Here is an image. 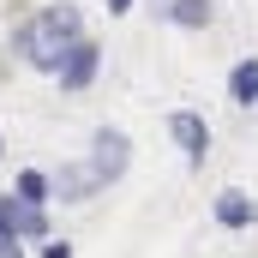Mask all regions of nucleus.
Wrapping results in <instances>:
<instances>
[{
    "label": "nucleus",
    "mask_w": 258,
    "mask_h": 258,
    "mask_svg": "<svg viewBox=\"0 0 258 258\" xmlns=\"http://www.w3.org/2000/svg\"><path fill=\"white\" fill-rule=\"evenodd\" d=\"M96 192H102V186L90 180L84 162H66V168L48 174V198H60V204H84V198H96Z\"/></svg>",
    "instance_id": "obj_7"
},
{
    "label": "nucleus",
    "mask_w": 258,
    "mask_h": 258,
    "mask_svg": "<svg viewBox=\"0 0 258 258\" xmlns=\"http://www.w3.org/2000/svg\"><path fill=\"white\" fill-rule=\"evenodd\" d=\"M12 198H24V204L48 210V204H54V198H48V168H18V180H12Z\"/></svg>",
    "instance_id": "obj_8"
},
{
    "label": "nucleus",
    "mask_w": 258,
    "mask_h": 258,
    "mask_svg": "<svg viewBox=\"0 0 258 258\" xmlns=\"http://www.w3.org/2000/svg\"><path fill=\"white\" fill-rule=\"evenodd\" d=\"M168 18H174L180 30H204V24H210V0H174Z\"/></svg>",
    "instance_id": "obj_10"
},
{
    "label": "nucleus",
    "mask_w": 258,
    "mask_h": 258,
    "mask_svg": "<svg viewBox=\"0 0 258 258\" xmlns=\"http://www.w3.org/2000/svg\"><path fill=\"white\" fill-rule=\"evenodd\" d=\"M0 258H30V252H24L18 240H0Z\"/></svg>",
    "instance_id": "obj_12"
},
{
    "label": "nucleus",
    "mask_w": 258,
    "mask_h": 258,
    "mask_svg": "<svg viewBox=\"0 0 258 258\" xmlns=\"http://www.w3.org/2000/svg\"><path fill=\"white\" fill-rule=\"evenodd\" d=\"M210 216H216V228L240 234V228H252V222H258V204H252V192H240V186H222L216 204H210Z\"/></svg>",
    "instance_id": "obj_6"
},
{
    "label": "nucleus",
    "mask_w": 258,
    "mask_h": 258,
    "mask_svg": "<svg viewBox=\"0 0 258 258\" xmlns=\"http://www.w3.org/2000/svg\"><path fill=\"white\" fill-rule=\"evenodd\" d=\"M96 72H102V48H96L90 36H78V42L60 54V66H54L60 90H90V84H96Z\"/></svg>",
    "instance_id": "obj_4"
},
{
    "label": "nucleus",
    "mask_w": 258,
    "mask_h": 258,
    "mask_svg": "<svg viewBox=\"0 0 258 258\" xmlns=\"http://www.w3.org/2000/svg\"><path fill=\"white\" fill-rule=\"evenodd\" d=\"M126 162H132V138L120 126H96V132H90V156H84V168H90L96 186H114V180L126 174Z\"/></svg>",
    "instance_id": "obj_2"
},
{
    "label": "nucleus",
    "mask_w": 258,
    "mask_h": 258,
    "mask_svg": "<svg viewBox=\"0 0 258 258\" xmlns=\"http://www.w3.org/2000/svg\"><path fill=\"white\" fill-rule=\"evenodd\" d=\"M168 138L180 144V156H186L192 168H204V156H210V120H204V114L174 108V114H168Z\"/></svg>",
    "instance_id": "obj_5"
},
{
    "label": "nucleus",
    "mask_w": 258,
    "mask_h": 258,
    "mask_svg": "<svg viewBox=\"0 0 258 258\" xmlns=\"http://www.w3.org/2000/svg\"><path fill=\"white\" fill-rule=\"evenodd\" d=\"M78 36H84V18H78V6H66V0H60V6H42L36 18H24L12 48L24 54V66L54 72V66H60V54L78 42Z\"/></svg>",
    "instance_id": "obj_1"
},
{
    "label": "nucleus",
    "mask_w": 258,
    "mask_h": 258,
    "mask_svg": "<svg viewBox=\"0 0 258 258\" xmlns=\"http://www.w3.org/2000/svg\"><path fill=\"white\" fill-rule=\"evenodd\" d=\"M42 258H72V240H54V234H48V240H42Z\"/></svg>",
    "instance_id": "obj_11"
},
{
    "label": "nucleus",
    "mask_w": 258,
    "mask_h": 258,
    "mask_svg": "<svg viewBox=\"0 0 258 258\" xmlns=\"http://www.w3.org/2000/svg\"><path fill=\"white\" fill-rule=\"evenodd\" d=\"M108 12H114V18H120V12H132V0H108Z\"/></svg>",
    "instance_id": "obj_13"
},
{
    "label": "nucleus",
    "mask_w": 258,
    "mask_h": 258,
    "mask_svg": "<svg viewBox=\"0 0 258 258\" xmlns=\"http://www.w3.org/2000/svg\"><path fill=\"white\" fill-rule=\"evenodd\" d=\"M0 150H6V138H0Z\"/></svg>",
    "instance_id": "obj_14"
},
{
    "label": "nucleus",
    "mask_w": 258,
    "mask_h": 258,
    "mask_svg": "<svg viewBox=\"0 0 258 258\" xmlns=\"http://www.w3.org/2000/svg\"><path fill=\"white\" fill-rule=\"evenodd\" d=\"M0 240H48V210H36V204H24V198H12V192H0Z\"/></svg>",
    "instance_id": "obj_3"
},
{
    "label": "nucleus",
    "mask_w": 258,
    "mask_h": 258,
    "mask_svg": "<svg viewBox=\"0 0 258 258\" xmlns=\"http://www.w3.org/2000/svg\"><path fill=\"white\" fill-rule=\"evenodd\" d=\"M228 102H240V108L258 102V60H240L234 72H228Z\"/></svg>",
    "instance_id": "obj_9"
}]
</instances>
